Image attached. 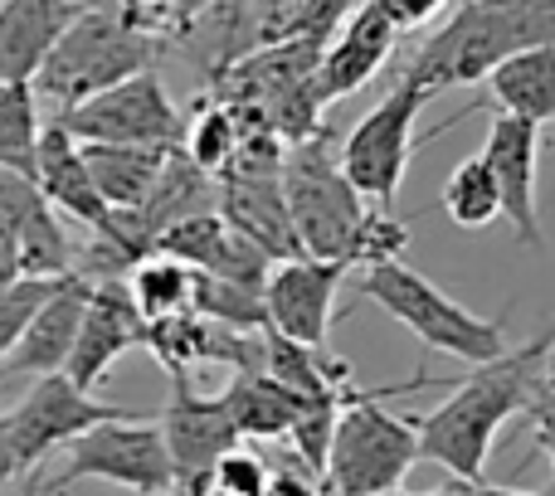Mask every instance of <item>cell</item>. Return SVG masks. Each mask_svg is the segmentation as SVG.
I'll return each instance as SVG.
<instances>
[{"mask_svg":"<svg viewBox=\"0 0 555 496\" xmlns=\"http://www.w3.org/2000/svg\"><path fill=\"white\" fill-rule=\"evenodd\" d=\"M88 292H93V283H88L83 273L59 277V283L49 287V297L39 302V312L29 316L15 351L5 355L0 380H15V375H35L39 380V375L64 370L68 355H74V341H78V322H83Z\"/></svg>","mask_w":555,"mask_h":496,"instance_id":"cell-16","label":"cell"},{"mask_svg":"<svg viewBox=\"0 0 555 496\" xmlns=\"http://www.w3.org/2000/svg\"><path fill=\"white\" fill-rule=\"evenodd\" d=\"M59 122L78 142H113V146H181L185 136V122L156 68H146V74L127 78L117 88H103L88 103L59 113Z\"/></svg>","mask_w":555,"mask_h":496,"instance_id":"cell-9","label":"cell"},{"mask_svg":"<svg viewBox=\"0 0 555 496\" xmlns=\"http://www.w3.org/2000/svg\"><path fill=\"white\" fill-rule=\"evenodd\" d=\"M443 214L459 230H488L492 220H502V195L482 156H468V161H459L449 171V181H443Z\"/></svg>","mask_w":555,"mask_h":496,"instance_id":"cell-26","label":"cell"},{"mask_svg":"<svg viewBox=\"0 0 555 496\" xmlns=\"http://www.w3.org/2000/svg\"><path fill=\"white\" fill-rule=\"evenodd\" d=\"M351 267L336 258H278L269 283H263V302H269V331L287 336L297 345H326L336 316V287L346 283Z\"/></svg>","mask_w":555,"mask_h":496,"instance_id":"cell-11","label":"cell"},{"mask_svg":"<svg viewBox=\"0 0 555 496\" xmlns=\"http://www.w3.org/2000/svg\"><path fill=\"white\" fill-rule=\"evenodd\" d=\"M162 44L166 35L146 19L127 15V10L83 5V15L59 35L44 68L35 74V93L49 97L59 113H68V107L88 103L103 88H117L127 78L146 74L162 54Z\"/></svg>","mask_w":555,"mask_h":496,"instance_id":"cell-4","label":"cell"},{"mask_svg":"<svg viewBox=\"0 0 555 496\" xmlns=\"http://www.w3.org/2000/svg\"><path fill=\"white\" fill-rule=\"evenodd\" d=\"M283 200L293 214L297 244L312 258H336L346 267H375L400 258V248L410 244V224H400L390 210L361 205L365 195L346 181L341 156L332 152L326 132L287 146Z\"/></svg>","mask_w":555,"mask_h":496,"instance_id":"cell-1","label":"cell"},{"mask_svg":"<svg viewBox=\"0 0 555 496\" xmlns=\"http://www.w3.org/2000/svg\"><path fill=\"white\" fill-rule=\"evenodd\" d=\"M181 5V0H127V15H137V19H146V25H156L162 29V19H171V10Z\"/></svg>","mask_w":555,"mask_h":496,"instance_id":"cell-35","label":"cell"},{"mask_svg":"<svg viewBox=\"0 0 555 496\" xmlns=\"http://www.w3.org/2000/svg\"><path fill=\"white\" fill-rule=\"evenodd\" d=\"M488 496H537V492H517V487H488Z\"/></svg>","mask_w":555,"mask_h":496,"instance_id":"cell-38","label":"cell"},{"mask_svg":"<svg viewBox=\"0 0 555 496\" xmlns=\"http://www.w3.org/2000/svg\"><path fill=\"white\" fill-rule=\"evenodd\" d=\"M356 5H361V0H297V15L283 39H317V44H326V39L346 25V15H351Z\"/></svg>","mask_w":555,"mask_h":496,"instance_id":"cell-30","label":"cell"},{"mask_svg":"<svg viewBox=\"0 0 555 496\" xmlns=\"http://www.w3.org/2000/svg\"><path fill=\"white\" fill-rule=\"evenodd\" d=\"M424 496H488V487H482V482H468V478H449V482H439V487L424 492Z\"/></svg>","mask_w":555,"mask_h":496,"instance_id":"cell-36","label":"cell"},{"mask_svg":"<svg viewBox=\"0 0 555 496\" xmlns=\"http://www.w3.org/2000/svg\"><path fill=\"white\" fill-rule=\"evenodd\" d=\"M424 93L420 83L400 78L361 122L346 132L341 142V171L375 210H395V195H400V181H404V166H410V152H414V122H420Z\"/></svg>","mask_w":555,"mask_h":496,"instance_id":"cell-8","label":"cell"},{"mask_svg":"<svg viewBox=\"0 0 555 496\" xmlns=\"http://www.w3.org/2000/svg\"><path fill=\"white\" fill-rule=\"evenodd\" d=\"M39 136H44V122H39L35 83H5L0 88V171L35 181Z\"/></svg>","mask_w":555,"mask_h":496,"instance_id":"cell-25","label":"cell"},{"mask_svg":"<svg viewBox=\"0 0 555 496\" xmlns=\"http://www.w3.org/2000/svg\"><path fill=\"white\" fill-rule=\"evenodd\" d=\"M537 44H555V0H463L434 29V39L414 49L400 78L434 97L463 83H482L502 58Z\"/></svg>","mask_w":555,"mask_h":496,"instance_id":"cell-3","label":"cell"},{"mask_svg":"<svg viewBox=\"0 0 555 496\" xmlns=\"http://www.w3.org/2000/svg\"><path fill=\"white\" fill-rule=\"evenodd\" d=\"M220 214L254 244H263L273 258H297L302 244L293 234V214L283 200V171L278 175H249L224 171L220 175Z\"/></svg>","mask_w":555,"mask_h":496,"instance_id":"cell-19","label":"cell"},{"mask_svg":"<svg viewBox=\"0 0 555 496\" xmlns=\"http://www.w3.org/2000/svg\"><path fill=\"white\" fill-rule=\"evenodd\" d=\"M176 146H113V142H83V161L93 175L107 210H137L152 195L166 156Z\"/></svg>","mask_w":555,"mask_h":496,"instance_id":"cell-22","label":"cell"},{"mask_svg":"<svg viewBox=\"0 0 555 496\" xmlns=\"http://www.w3.org/2000/svg\"><path fill=\"white\" fill-rule=\"evenodd\" d=\"M546 370H551V375H555V351H551V361H546Z\"/></svg>","mask_w":555,"mask_h":496,"instance_id":"cell-39","label":"cell"},{"mask_svg":"<svg viewBox=\"0 0 555 496\" xmlns=\"http://www.w3.org/2000/svg\"><path fill=\"white\" fill-rule=\"evenodd\" d=\"M78 482H113V487L137 496H171L176 468L166 453L162 423L146 414H122V419H107L88 429L83 439H74L59 478L44 482V496H64Z\"/></svg>","mask_w":555,"mask_h":496,"instance_id":"cell-7","label":"cell"},{"mask_svg":"<svg viewBox=\"0 0 555 496\" xmlns=\"http://www.w3.org/2000/svg\"><path fill=\"white\" fill-rule=\"evenodd\" d=\"M54 283L59 277H20V283H10L5 292H0V365H5V355L15 351V341L25 336L29 316L39 312V302L49 297Z\"/></svg>","mask_w":555,"mask_h":496,"instance_id":"cell-28","label":"cell"},{"mask_svg":"<svg viewBox=\"0 0 555 496\" xmlns=\"http://www.w3.org/2000/svg\"><path fill=\"white\" fill-rule=\"evenodd\" d=\"M482 83H488V97L502 113L527 117L537 127L555 122V44H537L502 58Z\"/></svg>","mask_w":555,"mask_h":496,"instance_id":"cell-21","label":"cell"},{"mask_svg":"<svg viewBox=\"0 0 555 496\" xmlns=\"http://www.w3.org/2000/svg\"><path fill=\"white\" fill-rule=\"evenodd\" d=\"M122 5H127V0H122Z\"/></svg>","mask_w":555,"mask_h":496,"instance_id":"cell-40","label":"cell"},{"mask_svg":"<svg viewBox=\"0 0 555 496\" xmlns=\"http://www.w3.org/2000/svg\"><path fill=\"white\" fill-rule=\"evenodd\" d=\"M317 472L312 468H269V487H263V496H322L317 492Z\"/></svg>","mask_w":555,"mask_h":496,"instance_id":"cell-33","label":"cell"},{"mask_svg":"<svg viewBox=\"0 0 555 496\" xmlns=\"http://www.w3.org/2000/svg\"><path fill=\"white\" fill-rule=\"evenodd\" d=\"M195 316L234 326V331H269L263 287H244V283H230V277H215V273H195Z\"/></svg>","mask_w":555,"mask_h":496,"instance_id":"cell-27","label":"cell"},{"mask_svg":"<svg viewBox=\"0 0 555 496\" xmlns=\"http://www.w3.org/2000/svg\"><path fill=\"white\" fill-rule=\"evenodd\" d=\"M122 283L132 306L142 312V322H166V316L195 312V267H185L181 258L146 253Z\"/></svg>","mask_w":555,"mask_h":496,"instance_id":"cell-23","label":"cell"},{"mask_svg":"<svg viewBox=\"0 0 555 496\" xmlns=\"http://www.w3.org/2000/svg\"><path fill=\"white\" fill-rule=\"evenodd\" d=\"M395 39H400V29L385 19V10L375 5V0H361V5L346 15V25L326 39L322 58H317V74H312L317 97L336 103V97L361 93V88L390 64Z\"/></svg>","mask_w":555,"mask_h":496,"instance_id":"cell-14","label":"cell"},{"mask_svg":"<svg viewBox=\"0 0 555 496\" xmlns=\"http://www.w3.org/2000/svg\"><path fill=\"white\" fill-rule=\"evenodd\" d=\"M527 419H531V433H537V448L546 453L551 468H555V375H551V370L541 375L537 390H531Z\"/></svg>","mask_w":555,"mask_h":496,"instance_id":"cell-31","label":"cell"},{"mask_svg":"<svg viewBox=\"0 0 555 496\" xmlns=\"http://www.w3.org/2000/svg\"><path fill=\"white\" fill-rule=\"evenodd\" d=\"M224 409H230L240 439H259V443H278L293 433L297 414L307 409V400L287 384H278L269 370H234V380L220 390Z\"/></svg>","mask_w":555,"mask_h":496,"instance_id":"cell-20","label":"cell"},{"mask_svg":"<svg viewBox=\"0 0 555 496\" xmlns=\"http://www.w3.org/2000/svg\"><path fill=\"white\" fill-rule=\"evenodd\" d=\"M551 351H555V322L537 341L517 345V351H502L488 365H473L453 384V400H443L439 409L414 419V429H420V458L439 462L449 478L482 482L492 439L502 433L507 419L527 414V400L537 390V380L546 375Z\"/></svg>","mask_w":555,"mask_h":496,"instance_id":"cell-2","label":"cell"},{"mask_svg":"<svg viewBox=\"0 0 555 496\" xmlns=\"http://www.w3.org/2000/svg\"><path fill=\"white\" fill-rule=\"evenodd\" d=\"M122 414H137V409L98 404L93 390H83V384H74L64 370H54V375H39L25 400L10 409V433H15L25 472H39V462L54 448L83 439L88 429H98V423H107V419H122Z\"/></svg>","mask_w":555,"mask_h":496,"instance_id":"cell-10","label":"cell"},{"mask_svg":"<svg viewBox=\"0 0 555 496\" xmlns=\"http://www.w3.org/2000/svg\"><path fill=\"white\" fill-rule=\"evenodd\" d=\"M171 384L176 394L156 414V423H162L176 478H195V472H210L224 453L240 448V429H234L220 394H195L191 380H171Z\"/></svg>","mask_w":555,"mask_h":496,"instance_id":"cell-15","label":"cell"},{"mask_svg":"<svg viewBox=\"0 0 555 496\" xmlns=\"http://www.w3.org/2000/svg\"><path fill=\"white\" fill-rule=\"evenodd\" d=\"M537 156H541V127L527 117L498 113L488 127V142H482V161H488L492 181L502 195V220L512 224L521 244L531 253L546 248L541 234V205H537Z\"/></svg>","mask_w":555,"mask_h":496,"instance_id":"cell-12","label":"cell"},{"mask_svg":"<svg viewBox=\"0 0 555 496\" xmlns=\"http://www.w3.org/2000/svg\"><path fill=\"white\" fill-rule=\"evenodd\" d=\"M210 482L220 496H263V487H269V468H263L259 453L234 448L210 468Z\"/></svg>","mask_w":555,"mask_h":496,"instance_id":"cell-29","label":"cell"},{"mask_svg":"<svg viewBox=\"0 0 555 496\" xmlns=\"http://www.w3.org/2000/svg\"><path fill=\"white\" fill-rule=\"evenodd\" d=\"M429 375L395 390H351L336 414V433H332V453H326V496H375V492H395L410 468L420 462V429L414 419L385 409V394H410L424 390Z\"/></svg>","mask_w":555,"mask_h":496,"instance_id":"cell-5","label":"cell"},{"mask_svg":"<svg viewBox=\"0 0 555 496\" xmlns=\"http://www.w3.org/2000/svg\"><path fill=\"white\" fill-rule=\"evenodd\" d=\"M88 283H93V277H88ZM142 336H146V322L132 306V297H127V283L122 277H103V283H93V292H88L83 322H78V341H74V355H68L64 375L74 384H83V390H98V384L107 380V370L122 361V351L142 345Z\"/></svg>","mask_w":555,"mask_h":496,"instance_id":"cell-13","label":"cell"},{"mask_svg":"<svg viewBox=\"0 0 555 496\" xmlns=\"http://www.w3.org/2000/svg\"><path fill=\"white\" fill-rule=\"evenodd\" d=\"M44 492V482H39V472H25L20 482H10V487H0V496H39Z\"/></svg>","mask_w":555,"mask_h":496,"instance_id":"cell-37","label":"cell"},{"mask_svg":"<svg viewBox=\"0 0 555 496\" xmlns=\"http://www.w3.org/2000/svg\"><path fill=\"white\" fill-rule=\"evenodd\" d=\"M361 297L380 302L404 331H414L429 351H443L453 361H468V365H488L507 351V322L512 312L502 316H473L468 306H459L449 292L429 283L424 273L404 267L400 258L390 263H375L365 267L361 277Z\"/></svg>","mask_w":555,"mask_h":496,"instance_id":"cell-6","label":"cell"},{"mask_svg":"<svg viewBox=\"0 0 555 496\" xmlns=\"http://www.w3.org/2000/svg\"><path fill=\"white\" fill-rule=\"evenodd\" d=\"M35 185L59 214L78 220L88 234L113 230V210L103 205L93 175H88L83 161V142L68 132L64 122H44V136H39V161H35Z\"/></svg>","mask_w":555,"mask_h":496,"instance_id":"cell-17","label":"cell"},{"mask_svg":"<svg viewBox=\"0 0 555 496\" xmlns=\"http://www.w3.org/2000/svg\"><path fill=\"white\" fill-rule=\"evenodd\" d=\"M78 15L83 0H0V88L35 83L49 49Z\"/></svg>","mask_w":555,"mask_h":496,"instance_id":"cell-18","label":"cell"},{"mask_svg":"<svg viewBox=\"0 0 555 496\" xmlns=\"http://www.w3.org/2000/svg\"><path fill=\"white\" fill-rule=\"evenodd\" d=\"M375 5L385 10V19H390L395 29H420V25H429L434 15H443L449 10V0H375Z\"/></svg>","mask_w":555,"mask_h":496,"instance_id":"cell-32","label":"cell"},{"mask_svg":"<svg viewBox=\"0 0 555 496\" xmlns=\"http://www.w3.org/2000/svg\"><path fill=\"white\" fill-rule=\"evenodd\" d=\"M244 117L234 113V103H224V97H195V117L191 127H185L181 136V152L191 156L195 166H205L210 175H224L230 171V161L240 156V142H244Z\"/></svg>","mask_w":555,"mask_h":496,"instance_id":"cell-24","label":"cell"},{"mask_svg":"<svg viewBox=\"0 0 555 496\" xmlns=\"http://www.w3.org/2000/svg\"><path fill=\"white\" fill-rule=\"evenodd\" d=\"M25 478V462H20V448H15V433H10V414H0V487Z\"/></svg>","mask_w":555,"mask_h":496,"instance_id":"cell-34","label":"cell"}]
</instances>
